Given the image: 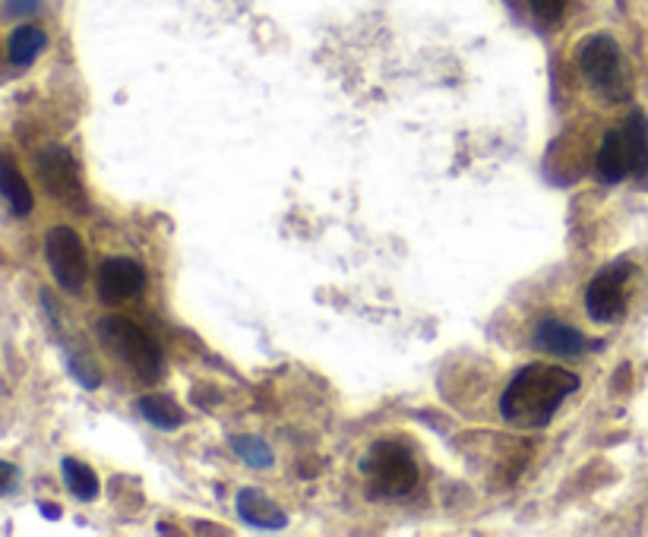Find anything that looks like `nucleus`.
<instances>
[{
	"mask_svg": "<svg viewBox=\"0 0 648 537\" xmlns=\"http://www.w3.org/2000/svg\"><path fill=\"white\" fill-rule=\"evenodd\" d=\"M576 389H579V376L564 367L528 364L510 379L500 399V414L515 427H547L560 411V404Z\"/></svg>",
	"mask_w": 648,
	"mask_h": 537,
	"instance_id": "f257e3e1",
	"label": "nucleus"
},
{
	"mask_svg": "<svg viewBox=\"0 0 648 537\" xmlns=\"http://www.w3.org/2000/svg\"><path fill=\"white\" fill-rule=\"evenodd\" d=\"M102 345L134 370L143 382H156L162 376V349L156 339L127 317H105L95 325Z\"/></svg>",
	"mask_w": 648,
	"mask_h": 537,
	"instance_id": "f03ea898",
	"label": "nucleus"
},
{
	"mask_svg": "<svg viewBox=\"0 0 648 537\" xmlns=\"http://www.w3.org/2000/svg\"><path fill=\"white\" fill-rule=\"evenodd\" d=\"M579 70L601 99L623 102L629 95V73L623 64V52L611 35L586 38V45L579 48Z\"/></svg>",
	"mask_w": 648,
	"mask_h": 537,
	"instance_id": "7ed1b4c3",
	"label": "nucleus"
},
{
	"mask_svg": "<svg viewBox=\"0 0 648 537\" xmlns=\"http://www.w3.org/2000/svg\"><path fill=\"white\" fill-rule=\"evenodd\" d=\"M361 471L371 481L374 496H402L418 483V465L406 446L396 443H374L371 453L361 461Z\"/></svg>",
	"mask_w": 648,
	"mask_h": 537,
	"instance_id": "20e7f679",
	"label": "nucleus"
},
{
	"mask_svg": "<svg viewBox=\"0 0 648 537\" xmlns=\"http://www.w3.org/2000/svg\"><path fill=\"white\" fill-rule=\"evenodd\" d=\"M45 260L52 266L55 282L67 295H80L89 275V260H86V247L80 235L67 225H55L45 235Z\"/></svg>",
	"mask_w": 648,
	"mask_h": 537,
	"instance_id": "39448f33",
	"label": "nucleus"
},
{
	"mask_svg": "<svg viewBox=\"0 0 648 537\" xmlns=\"http://www.w3.org/2000/svg\"><path fill=\"white\" fill-rule=\"evenodd\" d=\"M35 171L42 187L48 190L55 199L73 206V209H86V190L80 181V164L77 159L64 149V146H45L35 156Z\"/></svg>",
	"mask_w": 648,
	"mask_h": 537,
	"instance_id": "423d86ee",
	"label": "nucleus"
},
{
	"mask_svg": "<svg viewBox=\"0 0 648 537\" xmlns=\"http://www.w3.org/2000/svg\"><path fill=\"white\" fill-rule=\"evenodd\" d=\"M143 288H146V268L130 256H109L99 266V297H102V304L134 300Z\"/></svg>",
	"mask_w": 648,
	"mask_h": 537,
	"instance_id": "0eeeda50",
	"label": "nucleus"
},
{
	"mask_svg": "<svg viewBox=\"0 0 648 537\" xmlns=\"http://www.w3.org/2000/svg\"><path fill=\"white\" fill-rule=\"evenodd\" d=\"M629 268H607L594 278L586 292V310L594 322H617L626 310V295H623V278Z\"/></svg>",
	"mask_w": 648,
	"mask_h": 537,
	"instance_id": "6e6552de",
	"label": "nucleus"
},
{
	"mask_svg": "<svg viewBox=\"0 0 648 537\" xmlns=\"http://www.w3.org/2000/svg\"><path fill=\"white\" fill-rule=\"evenodd\" d=\"M238 515H241L247 525H253V528H263V532H278V528H285L288 525V512L282 510V506H275L270 496L263 493V490H257V487H247L238 493Z\"/></svg>",
	"mask_w": 648,
	"mask_h": 537,
	"instance_id": "1a4fd4ad",
	"label": "nucleus"
},
{
	"mask_svg": "<svg viewBox=\"0 0 648 537\" xmlns=\"http://www.w3.org/2000/svg\"><path fill=\"white\" fill-rule=\"evenodd\" d=\"M535 345L557 354V357H579L586 351V335L576 325L557 320V317H544L535 325Z\"/></svg>",
	"mask_w": 648,
	"mask_h": 537,
	"instance_id": "9d476101",
	"label": "nucleus"
},
{
	"mask_svg": "<svg viewBox=\"0 0 648 537\" xmlns=\"http://www.w3.org/2000/svg\"><path fill=\"white\" fill-rule=\"evenodd\" d=\"M0 196L10 206V213L20 215V218L32 213V206H35V196H32L29 181L23 178L16 159L7 156V152H0Z\"/></svg>",
	"mask_w": 648,
	"mask_h": 537,
	"instance_id": "9b49d317",
	"label": "nucleus"
},
{
	"mask_svg": "<svg viewBox=\"0 0 648 537\" xmlns=\"http://www.w3.org/2000/svg\"><path fill=\"white\" fill-rule=\"evenodd\" d=\"M594 174L601 184H621L629 174V156H626V142L621 130H611L601 139L598 159H594Z\"/></svg>",
	"mask_w": 648,
	"mask_h": 537,
	"instance_id": "f8f14e48",
	"label": "nucleus"
},
{
	"mask_svg": "<svg viewBox=\"0 0 648 537\" xmlns=\"http://www.w3.org/2000/svg\"><path fill=\"white\" fill-rule=\"evenodd\" d=\"M45 48H48V35H45V28L20 26V28H13L10 42H7V57H10V64H13V67H29V64H35V60L42 57Z\"/></svg>",
	"mask_w": 648,
	"mask_h": 537,
	"instance_id": "ddd939ff",
	"label": "nucleus"
},
{
	"mask_svg": "<svg viewBox=\"0 0 648 537\" xmlns=\"http://www.w3.org/2000/svg\"><path fill=\"white\" fill-rule=\"evenodd\" d=\"M626 142V156H629V174L646 178L648 174V121L646 114H633L621 130Z\"/></svg>",
	"mask_w": 648,
	"mask_h": 537,
	"instance_id": "4468645a",
	"label": "nucleus"
},
{
	"mask_svg": "<svg viewBox=\"0 0 648 537\" xmlns=\"http://www.w3.org/2000/svg\"><path fill=\"white\" fill-rule=\"evenodd\" d=\"M136 408H139L143 421H149L156 430H178L184 427V421H187L181 404L168 399V396H143Z\"/></svg>",
	"mask_w": 648,
	"mask_h": 537,
	"instance_id": "2eb2a0df",
	"label": "nucleus"
},
{
	"mask_svg": "<svg viewBox=\"0 0 648 537\" xmlns=\"http://www.w3.org/2000/svg\"><path fill=\"white\" fill-rule=\"evenodd\" d=\"M60 475H64V483H67V490L82 500V503H92V500H99V478H95V471L80 461V458H64L60 461Z\"/></svg>",
	"mask_w": 648,
	"mask_h": 537,
	"instance_id": "dca6fc26",
	"label": "nucleus"
},
{
	"mask_svg": "<svg viewBox=\"0 0 648 537\" xmlns=\"http://www.w3.org/2000/svg\"><path fill=\"white\" fill-rule=\"evenodd\" d=\"M231 443V453L241 458L243 465H250V468H272V446L266 439H260V436H250V433H238V436H231L228 439Z\"/></svg>",
	"mask_w": 648,
	"mask_h": 537,
	"instance_id": "f3484780",
	"label": "nucleus"
},
{
	"mask_svg": "<svg viewBox=\"0 0 648 537\" xmlns=\"http://www.w3.org/2000/svg\"><path fill=\"white\" fill-rule=\"evenodd\" d=\"M70 374H73V379L80 382L82 389H99V382H102L95 364H92L89 357H82V354H73V357H70Z\"/></svg>",
	"mask_w": 648,
	"mask_h": 537,
	"instance_id": "a211bd4d",
	"label": "nucleus"
},
{
	"mask_svg": "<svg viewBox=\"0 0 648 537\" xmlns=\"http://www.w3.org/2000/svg\"><path fill=\"white\" fill-rule=\"evenodd\" d=\"M528 3H532V13L538 16L541 23H557L567 13L569 0H528Z\"/></svg>",
	"mask_w": 648,
	"mask_h": 537,
	"instance_id": "6ab92c4d",
	"label": "nucleus"
},
{
	"mask_svg": "<svg viewBox=\"0 0 648 537\" xmlns=\"http://www.w3.org/2000/svg\"><path fill=\"white\" fill-rule=\"evenodd\" d=\"M38 10H42V0H3V13L13 16V20L35 16Z\"/></svg>",
	"mask_w": 648,
	"mask_h": 537,
	"instance_id": "aec40b11",
	"label": "nucleus"
},
{
	"mask_svg": "<svg viewBox=\"0 0 648 537\" xmlns=\"http://www.w3.org/2000/svg\"><path fill=\"white\" fill-rule=\"evenodd\" d=\"M16 483H20V471H16V465H10V461H3V458H0V496H10V493L16 490Z\"/></svg>",
	"mask_w": 648,
	"mask_h": 537,
	"instance_id": "412c9836",
	"label": "nucleus"
},
{
	"mask_svg": "<svg viewBox=\"0 0 648 537\" xmlns=\"http://www.w3.org/2000/svg\"><path fill=\"white\" fill-rule=\"evenodd\" d=\"M38 510H42L45 518H60V506H55V503H42Z\"/></svg>",
	"mask_w": 648,
	"mask_h": 537,
	"instance_id": "4be33fe9",
	"label": "nucleus"
}]
</instances>
